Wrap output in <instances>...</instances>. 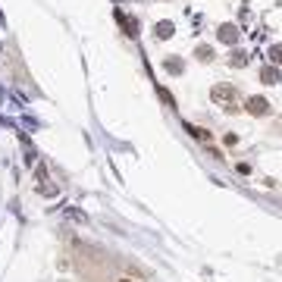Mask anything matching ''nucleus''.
<instances>
[{
	"mask_svg": "<svg viewBox=\"0 0 282 282\" xmlns=\"http://www.w3.org/2000/svg\"><path fill=\"white\" fill-rule=\"evenodd\" d=\"M210 97L217 100L219 107L232 110V97H235V91H232V85H219V88H213V91H210Z\"/></svg>",
	"mask_w": 282,
	"mask_h": 282,
	"instance_id": "nucleus-1",
	"label": "nucleus"
},
{
	"mask_svg": "<svg viewBox=\"0 0 282 282\" xmlns=\"http://www.w3.org/2000/svg\"><path fill=\"white\" fill-rule=\"evenodd\" d=\"M251 113H267V100H251Z\"/></svg>",
	"mask_w": 282,
	"mask_h": 282,
	"instance_id": "nucleus-2",
	"label": "nucleus"
},
{
	"mask_svg": "<svg viewBox=\"0 0 282 282\" xmlns=\"http://www.w3.org/2000/svg\"><path fill=\"white\" fill-rule=\"evenodd\" d=\"M188 132H191L194 138H207V132H204V129H198V125H191V129H188Z\"/></svg>",
	"mask_w": 282,
	"mask_h": 282,
	"instance_id": "nucleus-3",
	"label": "nucleus"
}]
</instances>
